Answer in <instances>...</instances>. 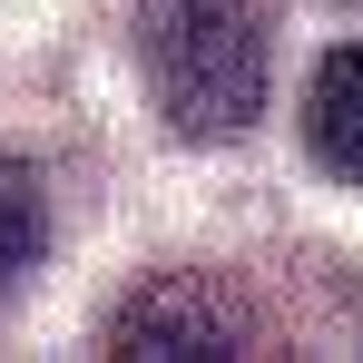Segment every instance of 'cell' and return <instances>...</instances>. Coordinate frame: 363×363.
I'll return each instance as SVG.
<instances>
[{
  "label": "cell",
  "instance_id": "obj_1",
  "mask_svg": "<svg viewBox=\"0 0 363 363\" xmlns=\"http://www.w3.org/2000/svg\"><path fill=\"white\" fill-rule=\"evenodd\" d=\"M138 69L177 138H245L265 118V30L245 0H138Z\"/></svg>",
  "mask_w": 363,
  "mask_h": 363
},
{
  "label": "cell",
  "instance_id": "obj_2",
  "mask_svg": "<svg viewBox=\"0 0 363 363\" xmlns=\"http://www.w3.org/2000/svg\"><path fill=\"white\" fill-rule=\"evenodd\" d=\"M265 324L226 275H147L108 314V354H245Z\"/></svg>",
  "mask_w": 363,
  "mask_h": 363
},
{
  "label": "cell",
  "instance_id": "obj_3",
  "mask_svg": "<svg viewBox=\"0 0 363 363\" xmlns=\"http://www.w3.org/2000/svg\"><path fill=\"white\" fill-rule=\"evenodd\" d=\"M304 147L324 177L363 186V40L324 50V69L304 79Z\"/></svg>",
  "mask_w": 363,
  "mask_h": 363
},
{
  "label": "cell",
  "instance_id": "obj_4",
  "mask_svg": "<svg viewBox=\"0 0 363 363\" xmlns=\"http://www.w3.org/2000/svg\"><path fill=\"white\" fill-rule=\"evenodd\" d=\"M40 245H50V186L30 157H0V295L40 265Z\"/></svg>",
  "mask_w": 363,
  "mask_h": 363
}]
</instances>
